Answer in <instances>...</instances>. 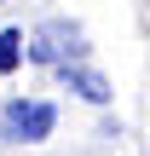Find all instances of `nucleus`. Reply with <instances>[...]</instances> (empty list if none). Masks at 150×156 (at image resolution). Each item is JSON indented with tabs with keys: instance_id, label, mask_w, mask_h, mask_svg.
<instances>
[{
	"instance_id": "nucleus-1",
	"label": "nucleus",
	"mask_w": 150,
	"mask_h": 156,
	"mask_svg": "<svg viewBox=\"0 0 150 156\" xmlns=\"http://www.w3.org/2000/svg\"><path fill=\"white\" fill-rule=\"evenodd\" d=\"M52 127H58V110L46 98H12L0 116V139H17V145H40Z\"/></svg>"
},
{
	"instance_id": "nucleus-2",
	"label": "nucleus",
	"mask_w": 150,
	"mask_h": 156,
	"mask_svg": "<svg viewBox=\"0 0 150 156\" xmlns=\"http://www.w3.org/2000/svg\"><path fill=\"white\" fill-rule=\"evenodd\" d=\"M64 81H69L81 98H92V104H104V98H110V81H104L98 69H75V64H64Z\"/></svg>"
},
{
	"instance_id": "nucleus-4",
	"label": "nucleus",
	"mask_w": 150,
	"mask_h": 156,
	"mask_svg": "<svg viewBox=\"0 0 150 156\" xmlns=\"http://www.w3.org/2000/svg\"><path fill=\"white\" fill-rule=\"evenodd\" d=\"M17 58H23V29H0V75L17 69Z\"/></svg>"
},
{
	"instance_id": "nucleus-3",
	"label": "nucleus",
	"mask_w": 150,
	"mask_h": 156,
	"mask_svg": "<svg viewBox=\"0 0 150 156\" xmlns=\"http://www.w3.org/2000/svg\"><path fill=\"white\" fill-rule=\"evenodd\" d=\"M29 58L35 64H64V23H46L35 35V46H29Z\"/></svg>"
}]
</instances>
